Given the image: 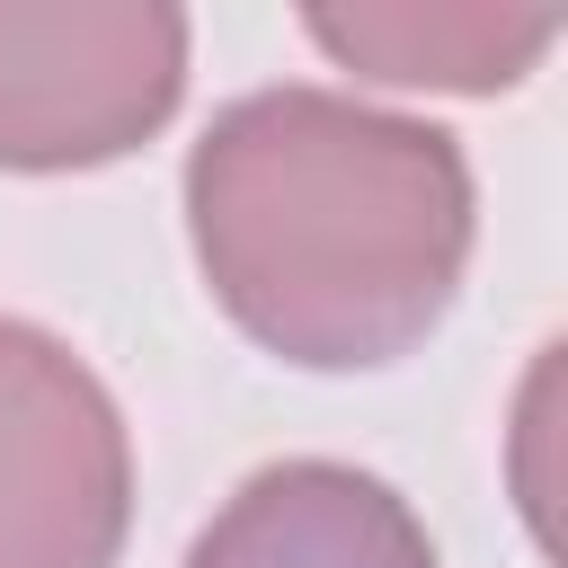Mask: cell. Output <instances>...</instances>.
<instances>
[{"label":"cell","instance_id":"6da1fadb","mask_svg":"<svg viewBox=\"0 0 568 568\" xmlns=\"http://www.w3.org/2000/svg\"><path fill=\"white\" fill-rule=\"evenodd\" d=\"M470 231L462 142L346 89H248L186 151V240L213 302L302 373H373L426 346Z\"/></svg>","mask_w":568,"mask_h":568},{"label":"cell","instance_id":"3957f363","mask_svg":"<svg viewBox=\"0 0 568 568\" xmlns=\"http://www.w3.org/2000/svg\"><path fill=\"white\" fill-rule=\"evenodd\" d=\"M124 524L133 444L106 382L0 311V568H115Z\"/></svg>","mask_w":568,"mask_h":568},{"label":"cell","instance_id":"7a4b0ae2","mask_svg":"<svg viewBox=\"0 0 568 568\" xmlns=\"http://www.w3.org/2000/svg\"><path fill=\"white\" fill-rule=\"evenodd\" d=\"M186 9L0 0V169L53 178L142 151L186 98Z\"/></svg>","mask_w":568,"mask_h":568},{"label":"cell","instance_id":"277c9868","mask_svg":"<svg viewBox=\"0 0 568 568\" xmlns=\"http://www.w3.org/2000/svg\"><path fill=\"white\" fill-rule=\"evenodd\" d=\"M186 568H444L417 506L355 462H266L186 541Z\"/></svg>","mask_w":568,"mask_h":568},{"label":"cell","instance_id":"5b68a950","mask_svg":"<svg viewBox=\"0 0 568 568\" xmlns=\"http://www.w3.org/2000/svg\"><path fill=\"white\" fill-rule=\"evenodd\" d=\"M302 36L382 89H444V98H497L515 89L550 44L559 9H488V0H355V9H302Z\"/></svg>","mask_w":568,"mask_h":568}]
</instances>
